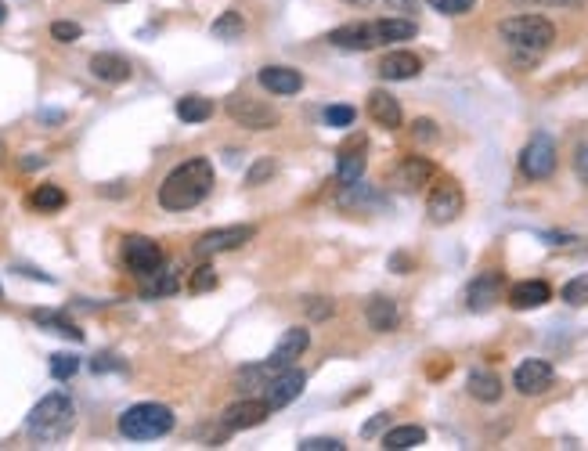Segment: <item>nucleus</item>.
Masks as SVG:
<instances>
[{
  "instance_id": "f257e3e1",
  "label": "nucleus",
  "mask_w": 588,
  "mask_h": 451,
  "mask_svg": "<svg viewBox=\"0 0 588 451\" xmlns=\"http://www.w3.org/2000/svg\"><path fill=\"white\" fill-rule=\"evenodd\" d=\"M209 192H213V162L195 155V159H184L181 166H174L163 178V185H159V206L170 213H184V210L199 206Z\"/></svg>"
},
{
  "instance_id": "f03ea898",
  "label": "nucleus",
  "mask_w": 588,
  "mask_h": 451,
  "mask_svg": "<svg viewBox=\"0 0 588 451\" xmlns=\"http://www.w3.org/2000/svg\"><path fill=\"white\" fill-rule=\"evenodd\" d=\"M76 430V405L66 393H47L26 415V433L40 444H59Z\"/></svg>"
},
{
  "instance_id": "7ed1b4c3",
  "label": "nucleus",
  "mask_w": 588,
  "mask_h": 451,
  "mask_svg": "<svg viewBox=\"0 0 588 451\" xmlns=\"http://www.w3.org/2000/svg\"><path fill=\"white\" fill-rule=\"evenodd\" d=\"M498 36L523 59H542V54L553 47L556 40V26L545 15H513L498 22Z\"/></svg>"
},
{
  "instance_id": "20e7f679",
  "label": "nucleus",
  "mask_w": 588,
  "mask_h": 451,
  "mask_svg": "<svg viewBox=\"0 0 588 451\" xmlns=\"http://www.w3.org/2000/svg\"><path fill=\"white\" fill-rule=\"evenodd\" d=\"M174 423H177L174 408L159 405V401L130 405V408L116 419V426H120V433H123L127 440H159V437H167V433L174 430Z\"/></svg>"
},
{
  "instance_id": "39448f33",
  "label": "nucleus",
  "mask_w": 588,
  "mask_h": 451,
  "mask_svg": "<svg viewBox=\"0 0 588 451\" xmlns=\"http://www.w3.org/2000/svg\"><path fill=\"white\" fill-rule=\"evenodd\" d=\"M228 116L246 127V131H275L278 127V108H271L260 98H249V94H231L228 98Z\"/></svg>"
},
{
  "instance_id": "423d86ee",
  "label": "nucleus",
  "mask_w": 588,
  "mask_h": 451,
  "mask_svg": "<svg viewBox=\"0 0 588 451\" xmlns=\"http://www.w3.org/2000/svg\"><path fill=\"white\" fill-rule=\"evenodd\" d=\"M462 210H466V195H462L459 181H451V178H441L430 188V195H426V217H430V224H437V228L459 220Z\"/></svg>"
},
{
  "instance_id": "0eeeda50",
  "label": "nucleus",
  "mask_w": 588,
  "mask_h": 451,
  "mask_svg": "<svg viewBox=\"0 0 588 451\" xmlns=\"http://www.w3.org/2000/svg\"><path fill=\"white\" fill-rule=\"evenodd\" d=\"M520 174L527 181H549L556 174V145L549 134H534L520 152Z\"/></svg>"
},
{
  "instance_id": "6e6552de",
  "label": "nucleus",
  "mask_w": 588,
  "mask_h": 451,
  "mask_svg": "<svg viewBox=\"0 0 588 451\" xmlns=\"http://www.w3.org/2000/svg\"><path fill=\"white\" fill-rule=\"evenodd\" d=\"M123 264L141 281V278L155 274L159 267H167V257H163V246H159L155 239H148V235H127L123 239Z\"/></svg>"
},
{
  "instance_id": "1a4fd4ad",
  "label": "nucleus",
  "mask_w": 588,
  "mask_h": 451,
  "mask_svg": "<svg viewBox=\"0 0 588 451\" xmlns=\"http://www.w3.org/2000/svg\"><path fill=\"white\" fill-rule=\"evenodd\" d=\"M249 239H253L249 224H228V228H213V232L199 235V242L192 246V253L199 260H209V257H217V253H231V249L246 246Z\"/></svg>"
},
{
  "instance_id": "9d476101",
  "label": "nucleus",
  "mask_w": 588,
  "mask_h": 451,
  "mask_svg": "<svg viewBox=\"0 0 588 451\" xmlns=\"http://www.w3.org/2000/svg\"><path fill=\"white\" fill-rule=\"evenodd\" d=\"M307 347H310V332H307V325H293V328H286V332H282V340H278V347L271 351V358L263 361L267 372L278 376V372L293 368V365L307 354Z\"/></svg>"
},
{
  "instance_id": "9b49d317",
  "label": "nucleus",
  "mask_w": 588,
  "mask_h": 451,
  "mask_svg": "<svg viewBox=\"0 0 588 451\" xmlns=\"http://www.w3.org/2000/svg\"><path fill=\"white\" fill-rule=\"evenodd\" d=\"M303 386H307V372L293 365V368H286V372H278V376L267 379L263 401H267V408H271V412H278V408H286V405H293V401L300 398Z\"/></svg>"
},
{
  "instance_id": "f8f14e48",
  "label": "nucleus",
  "mask_w": 588,
  "mask_h": 451,
  "mask_svg": "<svg viewBox=\"0 0 588 451\" xmlns=\"http://www.w3.org/2000/svg\"><path fill=\"white\" fill-rule=\"evenodd\" d=\"M553 383H556V368L542 358H527L513 372V386H516V393H523V398H538V393H545Z\"/></svg>"
},
{
  "instance_id": "ddd939ff",
  "label": "nucleus",
  "mask_w": 588,
  "mask_h": 451,
  "mask_svg": "<svg viewBox=\"0 0 588 451\" xmlns=\"http://www.w3.org/2000/svg\"><path fill=\"white\" fill-rule=\"evenodd\" d=\"M502 289H506L502 271L476 274V278L469 281V289H466V307H469L473 314H484V311H491V307L502 300Z\"/></svg>"
},
{
  "instance_id": "4468645a",
  "label": "nucleus",
  "mask_w": 588,
  "mask_h": 451,
  "mask_svg": "<svg viewBox=\"0 0 588 451\" xmlns=\"http://www.w3.org/2000/svg\"><path fill=\"white\" fill-rule=\"evenodd\" d=\"M267 415H271V408H267V401H263V398H242V401H235V405H228V408H224L221 423H224V430H228V433H235V430L260 426Z\"/></svg>"
},
{
  "instance_id": "2eb2a0df",
  "label": "nucleus",
  "mask_w": 588,
  "mask_h": 451,
  "mask_svg": "<svg viewBox=\"0 0 588 451\" xmlns=\"http://www.w3.org/2000/svg\"><path fill=\"white\" fill-rule=\"evenodd\" d=\"M256 80L267 94H275V98H293V94L303 91V73L293 69V66H263L256 73Z\"/></svg>"
},
{
  "instance_id": "dca6fc26",
  "label": "nucleus",
  "mask_w": 588,
  "mask_h": 451,
  "mask_svg": "<svg viewBox=\"0 0 588 451\" xmlns=\"http://www.w3.org/2000/svg\"><path fill=\"white\" fill-rule=\"evenodd\" d=\"M329 44L340 47V51H372L380 47L376 40V22H350V26H340L329 33Z\"/></svg>"
},
{
  "instance_id": "f3484780",
  "label": "nucleus",
  "mask_w": 588,
  "mask_h": 451,
  "mask_svg": "<svg viewBox=\"0 0 588 451\" xmlns=\"http://www.w3.org/2000/svg\"><path fill=\"white\" fill-rule=\"evenodd\" d=\"M368 116H372V123L383 127V131H397V127L404 123L401 101H397L390 91H383V87H376V91L368 94Z\"/></svg>"
},
{
  "instance_id": "a211bd4d",
  "label": "nucleus",
  "mask_w": 588,
  "mask_h": 451,
  "mask_svg": "<svg viewBox=\"0 0 588 451\" xmlns=\"http://www.w3.org/2000/svg\"><path fill=\"white\" fill-rule=\"evenodd\" d=\"M430 178H434V162L426 159V155H404L394 166V181L404 192H419L422 185H430Z\"/></svg>"
},
{
  "instance_id": "6ab92c4d",
  "label": "nucleus",
  "mask_w": 588,
  "mask_h": 451,
  "mask_svg": "<svg viewBox=\"0 0 588 451\" xmlns=\"http://www.w3.org/2000/svg\"><path fill=\"white\" fill-rule=\"evenodd\" d=\"M90 76L101 80V83H127L134 76V66L123 59V54H113V51H98L90 59Z\"/></svg>"
},
{
  "instance_id": "aec40b11",
  "label": "nucleus",
  "mask_w": 588,
  "mask_h": 451,
  "mask_svg": "<svg viewBox=\"0 0 588 451\" xmlns=\"http://www.w3.org/2000/svg\"><path fill=\"white\" fill-rule=\"evenodd\" d=\"M380 80H390V83H397V80H415L419 73H422V59L415 51H390L387 59L380 62Z\"/></svg>"
},
{
  "instance_id": "412c9836",
  "label": "nucleus",
  "mask_w": 588,
  "mask_h": 451,
  "mask_svg": "<svg viewBox=\"0 0 588 451\" xmlns=\"http://www.w3.org/2000/svg\"><path fill=\"white\" fill-rule=\"evenodd\" d=\"M549 300H553V289H549V281H542V278H527V281H520V286L509 289V304H513L516 311L545 307Z\"/></svg>"
},
{
  "instance_id": "4be33fe9",
  "label": "nucleus",
  "mask_w": 588,
  "mask_h": 451,
  "mask_svg": "<svg viewBox=\"0 0 588 451\" xmlns=\"http://www.w3.org/2000/svg\"><path fill=\"white\" fill-rule=\"evenodd\" d=\"M365 321L372 325V332H394L401 325V307L390 297H372L365 304Z\"/></svg>"
},
{
  "instance_id": "5701e85b",
  "label": "nucleus",
  "mask_w": 588,
  "mask_h": 451,
  "mask_svg": "<svg viewBox=\"0 0 588 451\" xmlns=\"http://www.w3.org/2000/svg\"><path fill=\"white\" fill-rule=\"evenodd\" d=\"M365 162H368V155H365V141H350L347 148H340L336 178L343 181V188H347V185H357V181L365 178Z\"/></svg>"
},
{
  "instance_id": "b1692460",
  "label": "nucleus",
  "mask_w": 588,
  "mask_h": 451,
  "mask_svg": "<svg viewBox=\"0 0 588 451\" xmlns=\"http://www.w3.org/2000/svg\"><path fill=\"white\" fill-rule=\"evenodd\" d=\"M466 390H469V398L480 401V405H495V401H502V379H498L495 372H469Z\"/></svg>"
},
{
  "instance_id": "393cba45",
  "label": "nucleus",
  "mask_w": 588,
  "mask_h": 451,
  "mask_svg": "<svg viewBox=\"0 0 588 451\" xmlns=\"http://www.w3.org/2000/svg\"><path fill=\"white\" fill-rule=\"evenodd\" d=\"M419 36V26L412 19H401V15H390V19H380L376 22V40L380 47L383 44H401V40H415Z\"/></svg>"
},
{
  "instance_id": "a878e982",
  "label": "nucleus",
  "mask_w": 588,
  "mask_h": 451,
  "mask_svg": "<svg viewBox=\"0 0 588 451\" xmlns=\"http://www.w3.org/2000/svg\"><path fill=\"white\" fill-rule=\"evenodd\" d=\"M177 274L174 271H167V267H159L155 274H148V278H141V297L145 300H163V297H174L177 293Z\"/></svg>"
},
{
  "instance_id": "bb28decb",
  "label": "nucleus",
  "mask_w": 588,
  "mask_h": 451,
  "mask_svg": "<svg viewBox=\"0 0 588 451\" xmlns=\"http://www.w3.org/2000/svg\"><path fill=\"white\" fill-rule=\"evenodd\" d=\"M419 444H426V430L422 426H390L383 433V447L387 451H412Z\"/></svg>"
},
{
  "instance_id": "cd10ccee",
  "label": "nucleus",
  "mask_w": 588,
  "mask_h": 451,
  "mask_svg": "<svg viewBox=\"0 0 588 451\" xmlns=\"http://www.w3.org/2000/svg\"><path fill=\"white\" fill-rule=\"evenodd\" d=\"M33 321L43 325V328H51V332H59V336H66V340H73V344H83V328L73 325V321H69L66 314H59V311H33Z\"/></svg>"
},
{
  "instance_id": "c85d7f7f",
  "label": "nucleus",
  "mask_w": 588,
  "mask_h": 451,
  "mask_svg": "<svg viewBox=\"0 0 588 451\" xmlns=\"http://www.w3.org/2000/svg\"><path fill=\"white\" fill-rule=\"evenodd\" d=\"M209 116H213V101L202 94H184L177 101V120H184V123H206Z\"/></svg>"
},
{
  "instance_id": "c756f323",
  "label": "nucleus",
  "mask_w": 588,
  "mask_h": 451,
  "mask_svg": "<svg viewBox=\"0 0 588 451\" xmlns=\"http://www.w3.org/2000/svg\"><path fill=\"white\" fill-rule=\"evenodd\" d=\"M66 202H69V199H66V192H62L59 185H40V188L29 195V206L40 210V213H59Z\"/></svg>"
},
{
  "instance_id": "7c9ffc66",
  "label": "nucleus",
  "mask_w": 588,
  "mask_h": 451,
  "mask_svg": "<svg viewBox=\"0 0 588 451\" xmlns=\"http://www.w3.org/2000/svg\"><path fill=\"white\" fill-rule=\"evenodd\" d=\"M209 33L217 36V40H228V44H231V40H242V33H246L242 12H235V8H231V12H221V19L209 26Z\"/></svg>"
},
{
  "instance_id": "2f4dec72",
  "label": "nucleus",
  "mask_w": 588,
  "mask_h": 451,
  "mask_svg": "<svg viewBox=\"0 0 588 451\" xmlns=\"http://www.w3.org/2000/svg\"><path fill=\"white\" fill-rule=\"evenodd\" d=\"M275 174H278V162H275L271 155H263V159H256L249 170H246V185H249V188H260V185L271 181Z\"/></svg>"
},
{
  "instance_id": "473e14b6",
  "label": "nucleus",
  "mask_w": 588,
  "mask_h": 451,
  "mask_svg": "<svg viewBox=\"0 0 588 451\" xmlns=\"http://www.w3.org/2000/svg\"><path fill=\"white\" fill-rule=\"evenodd\" d=\"M563 304L567 307H588V274H577L563 286Z\"/></svg>"
},
{
  "instance_id": "72a5a7b5",
  "label": "nucleus",
  "mask_w": 588,
  "mask_h": 451,
  "mask_svg": "<svg viewBox=\"0 0 588 451\" xmlns=\"http://www.w3.org/2000/svg\"><path fill=\"white\" fill-rule=\"evenodd\" d=\"M322 120H325V127H333V131H347V127L357 120V112H354L350 105H329V108L322 112Z\"/></svg>"
},
{
  "instance_id": "f704fd0d",
  "label": "nucleus",
  "mask_w": 588,
  "mask_h": 451,
  "mask_svg": "<svg viewBox=\"0 0 588 451\" xmlns=\"http://www.w3.org/2000/svg\"><path fill=\"white\" fill-rule=\"evenodd\" d=\"M80 372V358L76 354H51V376H55L59 383H66V379H73Z\"/></svg>"
},
{
  "instance_id": "c9c22d12",
  "label": "nucleus",
  "mask_w": 588,
  "mask_h": 451,
  "mask_svg": "<svg viewBox=\"0 0 588 451\" xmlns=\"http://www.w3.org/2000/svg\"><path fill=\"white\" fill-rule=\"evenodd\" d=\"M217 271H213L209 264H202V267H195L192 271V278H188V289L192 293H209V289H217Z\"/></svg>"
},
{
  "instance_id": "e433bc0d",
  "label": "nucleus",
  "mask_w": 588,
  "mask_h": 451,
  "mask_svg": "<svg viewBox=\"0 0 588 451\" xmlns=\"http://www.w3.org/2000/svg\"><path fill=\"white\" fill-rule=\"evenodd\" d=\"M437 15H448V19H459V15H469L476 8V0H426Z\"/></svg>"
},
{
  "instance_id": "4c0bfd02",
  "label": "nucleus",
  "mask_w": 588,
  "mask_h": 451,
  "mask_svg": "<svg viewBox=\"0 0 588 451\" xmlns=\"http://www.w3.org/2000/svg\"><path fill=\"white\" fill-rule=\"evenodd\" d=\"M303 311H307L310 321H325V318H333L336 300H329V297H307V300H303Z\"/></svg>"
},
{
  "instance_id": "58836bf2",
  "label": "nucleus",
  "mask_w": 588,
  "mask_h": 451,
  "mask_svg": "<svg viewBox=\"0 0 588 451\" xmlns=\"http://www.w3.org/2000/svg\"><path fill=\"white\" fill-rule=\"evenodd\" d=\"M51 36H55L59 44H76L80 36H83V26L80 22H51Z\"/></svg>"
},
{
  "instance_id": "ea45409f",
  "label": "nucleus",
  "mask_w": 588,
  "mask_h": 451,
  "mask_svg": "<svg viewBox=\"0 0 588 451\" xmlns=\"http://www.w3.org/2000/svg\"><path fill=\"white\" fill-rule=\"evenodd\" d=\"M300 451H343V440L340 437H307L300 444Z\"/></svg>"
},
{
  "instance_id": "a19ab883",
  "label": "nucleus",
  "mask_w": 588,
  "mask_h": 451,
  "mask_svg": "<svg viewBox=\"0 0 588 451\" xmlns=\"http://www.w3.org/2000/svg\"><path fill=\"white\" fill-rule=\"evenodd\" d=\"M412 138H415L419 145H434V141H437V123H434V120H415V123H412Z\"/></svg>"
},
{
  "instance_id": "79ce46f5",
  "label": "nucleus",
  "mask_w": 588,
  "mask_h": 451,
  "mask_svg": "<svg viewBox=\"0 0 588 451\" xmlns=\"http://www.w3.org/2000/svg\"><path fill=\"white\" fill-rule=\"evenodd\" d=\"M387 8H390L394 15H401V19H412V15L419 12V0H387Z\"/></svg>"
},
{
  "instance_id": "37998d69",
  "label": "nucleus",
  "mask_w": 588,
  "mask_h": 451,
  "mask_svg": "<svg viewBox=\"0 0 588 451\" xmlns=\"http://www.w3.org/2000/svg\"><path fill=\"white\" fill-rule=\"evenodd\" d=\"M90 368H94V372H113V368H123V361H116L113 354H98V358L90 361Z\"/></svg>"
},
{
  "instance_id": "c03bdc74",
  "label": "nucleus",
  "mask_w": 588,
  "mask_h": 451,
  "mask_svg": "<svg viewBox=\"0 0 588 451\" xmlns=\"http://www.w3.org/2000/svg\"><path fill=\"white\" fill-rule=\"evenodd\" d=\"M387 423H390V415H387V412H380V415L372 419V423H365V426H361V437H376V433H380Z\"/></svg>"
},
{
  "instance_id": "a18cd8bd",
  "label": "nucleus",
  "mask_w": 588,
  "mask_h": 451,
  "mask_svg": "<svg viewBox=\"0 0 588 451\" xmlns=\"http://www.w3.org/2000/svg\"><path fill=\"white\" fill-rule=\"evenodd\" d=\"M527 4H538V8H577L584 0H527Z\"/></svg>"
},
{
  "instance_id": "49530a36",
  "label": "nucleus",
  "mask_w": 588,
  "mask_h": 451,
  "mask_svg": "<svg viewBox=\"0 0 588 451\" xmlns=\"http://www.w3.org/2000/svg\"><path fill=\"white\" fill-rule=\"evenodd\" d=\"M47 159L43 155H29V159H22V166H26V170H36V166H43Z\"/></svg>"
},
{
  "instance_id": "de8ad7c7",
  "label": "nucleus",
  "mask_w": 588,
  "mask_h": 451,
  "mask_svg": "<svg viewBox=\"0 0 588 451\" xmlns=\"http://www.w3.org/2000/svg\"><path fill=\"white\" fill-rule=\"evenodd\" d=\"M343 4H354V8H368L372 0H343Z\"/></svg>"
},
{
  "instance_id": "09e8293b",
  "label": "nucleus",
  "mask_w": 588,
  "mask_h": 451,
  "mask_svg": "<svg viewBox=\"0 0 588 451\" xmlns=\"http://www.w3.org/2000/svg\"><path fill=\"white\" fill-rule=\"evenodd\" d=\"M4 19H8V8H4V0H0V26H4Z\"/></svg>"
},
{
  "instance_id": "8fccbe9b",
  "label": "nucleus",
  "mask_w": 588,
  "mask_h": 451,
  "mask_svg": "<svg viewBox=\"0 0 588 451\" xmlns=\"http://www.w3.org/2000/svg\"><path fill=\"white\" fill-rule=\"evenodd\" d=\"M109 4H127V0H109Z\"/></svg>"
},
{
  "instance_id": "3c124183",
  "label": "nucleus",
  "mask_w": 588,
  "mask_h": 451,
  "mask_svg": "<svg viewBox=\"0 0 588 451\" xmlns=\"http://www.w3.org/2000/svg\"><path fill=\"white\" fill-rule=\"evenodd\" d=\"M0 155H4V145H0Z\"/></svg>"
}]
</instances>
